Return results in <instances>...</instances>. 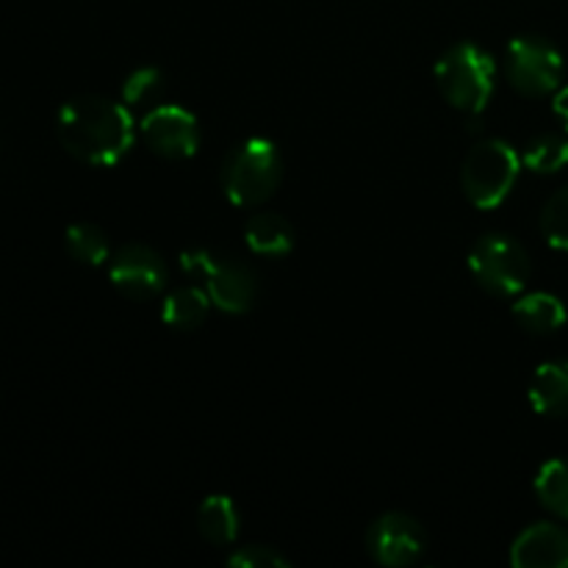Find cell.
<instances>
[{"instance_id":"obj_8","label":"cell","mask_w":568,"mask_h":568,"mask_svg":"<svg viewBox=\"0 0 568 568\" xmlns=\"http://www.w3.org/2000/svg\"><path fill=\"white\" fill-rule=\"evenodd\" d=\"M427 547L425 530L419 521L408 514H383L381 519L372 521L369 532H366V549L372 558L381 566L403 568L416 564Z\"/></svg>"},{"instance_id":"obj_13","label":"cell","mask_w":568,"mask_h":568,"mask_svg":"<svg viewBox=\"0 0 568 568\" xmlns=\"http://www.w3.org/2000/svg\"><path fill=\"white\" fill-rule=\"evenodd\" d=\"M244 242H247V247L255 255L283 258L294 247V227L286 216L264 211V214H253L247 220V225H244Z\"/></svg>"},{"instance_id":"obj_24","label":"cell","mask_w":568,"mask_h":568,"mask_svg":"<svg viewBox=\"0 0 568 568\" xmlns=\"http://www.w3.org/2000/svg\"><path fill=\"white\" fill-rule=\"evenodd\" d=\"M552 111H555V114H558V120L564 122V128L568 131V87L558 89V92H555Z\"/></svg>"},{"instance_id":"obj_3","label":"cell","mask_w":568,"mask_h":568,"mask_svg":"<svg viewBox=\"0 0 568 568\" xmlns=\"http://www.w3.org/2000/svg\"><path fill=\"white\" fill-rule=\"evenodd\" d=\"M438 89L453 109L480 114L497 87V64L491 53L475 42H458L436 61Z\"/></svg>"},{"instance_id":"obj_20","label":"cell","mask_w":568,"mask_h":568,"mask_svg":"<svg viewBox=\"0 0 568 568\" xmlns=\"http://www.w3.org/2000/svg\"><path fill=\"white\" fill-rule=\"evenodd\" d=\"M164 94V75L159 67H139L122 83V103L128 109H142V105H159Z\"/></svg>"},{"instance_id":"obj_21","label":"cell","mask_w":568,"mask_h":568,"mask_svg":"<svg viewBox=\"0 0 568 568\" xmlns=\"http://www.w3.org/2000/svg\"><path fill=\"white\" fill-rule=\"evenodd\" d=\"M541 233L555 250L568 253V186L547 200L541 211Z\"/></svg>"},{"instance_id":"obj_17","label":"cell","mask_w":568,"mask_h":568,"mask_svg":"<svg viewBox=\"0 0 568 568\" xmlns=\"http://www.w3.org/2000/svg\"><path fill=\"white\" fill-rule=\"evenodd\" d=\"M536 497L549 514L568 521V458H552L538 469Z\"/></svg>"},{"instance_id":"obj_11","label":"cell","mask_w":568,"mask_h":568,"mask_svg":"<svg viewBox=\"0 0 568 568\" xmlns=\"http://www.w3.org/2000/svg\"><path fill=\"white\" fill-rule=\"evenodd\" d=\"M510 564L516 568H568V530L552 521L527 527L510 547Z\"/></svg>"},{"instance_id":"obj_2","label":"cell","mask_w":568,"mask_h":568,"mask_svg":"<svg viewBox=\"0 0 568 568\" xmlns=\"http://www.w3.org/2000/svg\"><path fill=\"white\" fill-rule=\"evenodd\" d=\"M222 192L239 209H253L270 200L281 186L283 159L270 139L250 136L222 161Z\"/></svg>"},{"instance_id":"obj_12","label":"cell","mask_w":568,"mask_h":568,"mask_svg":"<svg viewBox=\"0 0 568 568\" xmlns=\"http://www.w3.org/2000/svg\"><path fill=\"white\" fill-rule=\"evenodd\" d=\"M530 405L536 414L564 419L568 416V361H547L530 383Z\"/></svg>"},{"instance_id":"obj_16","label":"cell","mask_w":568,"mask_h":568,"mask_svg":"<svg viewBox=\"0 0 568 568\" xmlns=\"http://www.w3.org/2000/svg\"><path fill=\"white\" fill-rule=\"evenodd\" d=\"M211 311V297L200 286H183L166 294L161 303V320L172 331H197Z\"/></svg>"},{"instance_id":"obj_7","label":"cell","mask_w":568,"mask_h":568,"mask_svg":"<svg viewBox=\"0 0 568 568\" xmlns=\"http://www.w3.org/2000/svg\"><path fill=\"white\" fill-rule=\"evenodd\" d=\"M139 133L155 155L170 161L192 159L200 148L197 116L178 103H159L142 116Z\"/></svg>"},{"instance_id":"obj_5","label":"cell","mask_w":568,"mask_h":568,"mask_svg":"<svg viewBox=\"0 0 568 568\" xmlns=\"http://www.w3.org/2000/svg\"><path fill=\"white\" fill-rule=\"evenodd\" d=\"M469 270L477 286L494 297H514L530 281V255L516 239L505 233H488L477 239L469 253Z\"/></svg>"},{"instance_id":"obj_14","label":"cell","mask_w":568,"mask_h":568,"mask_svg":"<svg viewBox=\"0 0 568 568\" xmlns=\"http://www.w3.org/2000/svg\"><path fill=\"white\" fill-rule=\"evenodd\" d=\"M514 320L532 336H549L566 325V305L549 292L525 294L514 303Z\"/></svg>"},{"instance_id":"obj_1","label":"cell","mask_w":568,"mask_h":568,"mask_svg":"<svg viewBox=\"0 0 568 568\" xmlns=\"http://www.w3.org/2000/svg\"><path fill=\"white\" fill-rule=\"evenodd\" d=\"M136 122L125 103L98 94L67 100L55 116L59 142L67 153L89 166H114L136 142Z\"/></svg>"},{"instance_id":"obj_15","label":"cell","mask_w":568,"mask_h":568,"mask_svg":"<svg viewBox=\"0 0 568 568\" xmlns=\"http://www.w3.org/2000/svg\"><path fill=\"white\" fill-rule=\"evenodd\" d=\"M197 530L214 547H227L239 536V510L225 494H211L197 508Z\"/></svg>"},{"instance_id":"obj_22","label":"cell","mask_w":568,"mask_h":568,"mask_svg":"<svg viewBox=\"0 0 568 568\" xmlns=\"http://www.w3.org/2000/svg\"><path fill=\"white\" fill-rule=\"evenodd\" d=\"M227 564L236 568H286L288 558L277 552V549L253 544V547H239L236 552L227 558Z\"/></svg>"},{"instance_id":"obj_9","label":"cell","mask_w":568,"mask_h":568,"mask_svg":"<svg viewBox=\"0 0 568 568\" xmlns=\"http://www.w3.org/2000/svg\"><path fill=\"white\" fill-rule=\"evenodd\" d=\"M109 277L116 292L131 300H150L166 286V264L144 244H125L109 261Z\"/></svg>"},{"instance_id":"obj_19","label":"cell","mask_w":568,"mask_h":568,"mask_svg":"<svg viewBox=\"0 0 568 568\" xmlns=\"http://www.w3.org/2000/svg\"><path fill=\"white\" fill-rule=\"evenodd\" d=\"M521 164L538 175H555L568 164V139L558 133H541L530 139L521 153Z\"/></svg>"},{"instance_id":"obj_10","label":"cell","mask_w":568,"mask_h":568,"mask_svg":"<svg viewBox=\"0 0 568 568\" xmlns=\"http://www.w3.org/2000/svg\"><path fill=\"white\" fill-rule=\"evenodd\" d=\"M203 283L211 305H216L225 314H247L255 305V297H258L255 272L242 261L216 258Z\"/></svg>"},{"instance_id":"obj_23","label":"cell","mask_w":568,"mask_h":568,"mask_svg":"<svg viewBox=\"0 0 568 568\" xmlns=\"http://www.w3.org/2000/svg\"><path fill=\"white\" fill-rule=\"evenodd\" d=\"M178 261H181L183 275L192 277V281H205V275H209L211 266H214L216 255L203 247H194V250H186V253H181V258Z\"/></svg>"},{"instance_id":"obj_4","label":"cell","mask_w":568,"mask_h":568,"mask_svg":"<svg viewBox=\"0 0 568 568\" xmlns=\"http://www.w3.org/2000/svg\"><path fill=\"white\" fill-rule=\"evenodd\" d=\"M521 172V155L503 139H483L466 153L460 186L475 209H497L514 192Z\"/></svg>"},{"instance_id":"obj_6","label":"cell","mask_w":568,"mask_h":568,"mask_svg":"<svg viewBox=\"0 0 568 568\" xmlns=\"http://www.w3.org/2000/svg\"><path fill=\"white\" fill-rule=\"evenodd\" d=\"M505 70L516 92L527 98H547L558 92L564 81V55L544 37L525 33L505 48Z\"/></svg>"},{"instance_id":"obj_18","label":"cell","mask_w":568,"mask_h":568,"mask_svg":"<svg viewBox=\"0 0 568 568\" xmlns=\"http://www.w3.org/2000/svg\"><path fill=\"white\" fill-rule=\"evenodd\" d=\"M64 247L78 264L87 266H103L111 258V247L105 233L100 231L92 222H75L67 227L64 233Z\"/></svg>"}]
</instances>
